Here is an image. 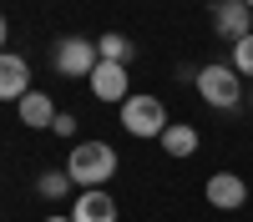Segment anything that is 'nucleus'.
<instances>
[{
	"mask_svg": "<svg viewBox=\"0 0 253 222\" xmlns=\"http://www.w3.org/2000/svg\"><path fill=\"white\" fill-rule=\"evenodd\" d=\"M213 35H223L228 46H238L243 35H253V10L243 5V0H223V5H213Z\"/></svg>",
	"mask_w": 253,
	"mask_h": 222,
	"instance_id": "423d86ee",
	"label": "nucleus"
},
{
	"mask_svg": "<svg viewBox=\"0 0 253 222\" xmlns=\"http://www.w3.org/2000/svg\"><path fill=\"white\" fill-rule=\"evenodd\" d=\"M248 106H253V91H248Z\"/></svg>",
	"mask_w": 253,
	"mask_h": 222,
	"instance_id": "aec40b11",
	"label": "nucleus"
},
{
	"mask_svg": "<svg viewBox=\"0 0 253 222\" xmlns=\"http://www.w3.org/2000/svg\"><path fill=\"white\" fill-rule=\"evenodd\" d=\"M15 106H20V127H31V131H51L56 127V101L46 91H26Z\"/></svg>",
	"mask_w": 253,
	"mask_h": 222,
	"instance_id": "9d476101",
	"label": "nucleus"
},
{
	"mask_svg": "<svg viewBox=\"0 0 253 222\" xmlns=\"http://www.w3.org/2000/svg\"><path fill=\"white\" fill-rule=\"evenodd\" d=\"M96 61H101L96 56V40H86V35H61L56 51H51V66L61 76H71V81H91Z\"/></svg>",
	"mask_w": 253,
	"mask_h": 222,
	"instance_id": "20e7f679",
	"label": "nucleus"
},
{
	"mask_svg": "<svg viewBox=\"0 0 253 222\" xmlns=\"http://www.w3.org/2000/svg\"><path fill=\"white\" fill-rule=\"evenodd\" d=\"M31 91V61L0 51V101H20Z\"/></svg>",
	"mask_w": 253,
	"mask_h": 222,
	"instance_id": "1a4fd4ad",
	"label": "nucleus"
},
{
	"mask_svg": "<svg viewBox=\"0 0 253 222\" xmlns=\"http://www.w3.org/2000/svg\"><path fill=\"white\" fill-rule=\"evenodd\" d=\"M203 197H208V207H218V212H238V207H248V182L238 172H213Z\"/></svg>",
	"mask_w": 253,
	"mask_h": 222,
	"instance_id": "39448f33",
	"label": "nucleus"
},
{
	"mask_svg": "<svg viewBox=\"0 0 253 222\" xmlns=\"http://www.w3.org/2000/svg\"><path fill=\"white\" fill-rule=\"evenodd\" d=\"M243 5H248V10H253V0H243Z\"/></svg>",
	"mask_w": 253,
	"mask_h": 222,
	"instance_id": "6ab92c4d",
	"label": "nucleus"
},
{
	"mask_svg": "<svg viewBox=\"0 0 253 222\" xmlns=\"http://www.w3.org/2000/svg\"><path fill=\"white\" fill-rule=\"evenodd\" d=\"M56 136H76V116L71 111H56V127H51Z\"/></svg>",
	"mask_w": 253,
	"mask_h": 222,
	"instance_id": "2eb2a0df",
	"label": "nucleus"
},
{
	"mask_svg": "<svg viewBox=\"0 0 253 222\" xmlns=\"http://www.w3.org/2000/svg\"><path fill=\"white\" fill-rule=\"evenodd\" d=\"M117 116H122V131L126 136H162L172 121H167V106H162V96H147V91H132L117 106Z\"/></svg>",
	"mask_w": 253,
	"mask_h": 222,
	"instance_id": "7ed1b4c3",
	"label": "nucleus"
},
{
	"mask_svg": "<svg viewBox=\"0 0 253 222\" xmlns=\"http://www.w3.org/2000/svg\"><path fill=\"white\" fill-rule=\"evenodd\" d=\"M5 35H10V20L0 15V51H5Z\"/></svg>",
	"mask_w": 253,
	"mask_h": 222,
	"instance_id": "dca6fc26",
	"label": "nucleus"
},
{
	"mask_svg": "<svg viewBox=\"0 0 253 222\" xmlns=\"http://www.w3.org/2000/svg\"><path fill=\"white\" fill-rule=\"evenodd\" d=\"M86 86H91V96H96V101H117V106H122L126 96H132L126 66H117V61H96V71H91V81H86Z\"/></svg>",
	"mask_w": 253,
	"mask_h": 222,
	"instance_id": "0eeeda50",
	"label": "nucleus"
},
{
	"mask_svg": "<svg viewBox=\"0 0 253 222\" xmlns=\"http://www.w3.org/2000/svg\"><path fill=\"white\" fill-rule=\"evenodd\" d=\"M71 187H76V182H71L66 172H41V177H36V192L46 197V202H61V197H66Z\"/></svg>",
	"mask_w": 253,
	"mask_h": 222,
	"instance_id": "ddd939ff",
	"label": "nucleus"
},
{
	"mask_svg": "<svg viewBox=\"0 0 253 222\" xmlns=\"http://www.w3.org/2000/svg\"><path fill=\"white\" fill-rule=\"evenodd\" d=\"M198 96L208 101L213 111H233V106H243L248 101V91H243V76L233 71V66H223V61H213V66H198Z\"/></svg>",
	"mask_w": 253,
	"mask_h": 222,
	"instance_id": "f03ea898",
	"label": "nucleus"
},
{
	"mask_svg": "<svg viewBox=\"0 0 253 222\" xmlns=\"http://www.w3.org/2000/svg\"><path fill=\"white\" fill-rule=\"evenodd\" d=\"M71 222H117V202L107 187H86L71 202Z\"/></svg>",
	"mask_w": 253,
	"mask_h": 222,
	"instance_id": "6e6552de",
	"label": "nucleus"
},
{
	"mask_svg": "<svg viewBox=\"0 0 253 222\" xmlns=\"http://www.w3.org/2000/svg\"><path fill=\"white\" fill-rule=\"evenodd\" d=\"M96 56H101V61H117V66H132L137 46H132V35H122V31H107V35L96 40Z\"/></svg>",
	"mask_w": 253,
	"mask_h": 222,
	"instance_id": "f8f14e48",
	"label": "nucleus"
},
{
	"mask_svg": "<svg viewBox=\"0 0 253 222\" xmlns=\"http://www.w3.org/2000/svg\"><path fill=\"white\" fill-rule=\"evenodd\" d=\"M208 5H223V0H208Z\"/></svg>",
	"mask_w": 253,
	"mask_h": 222,
	"instance_id": "a211bd4d",
	"label": "nucleus"
},
{
	"mask_svg": "<svg viewBox=\"0 0 253 222\" xmlns=\"http://www.w3.org/2000/svg\"><path fill=\"white\" fill-rule=\"evenodd\" d=\"M46 222H71V217H46Z\"/></svg>",
	"mask_w": 253,
	"mask_h": 222,
	"instance_id": "f3484780",
	"label": "nucleus"
},
{
	"mask_svg": "<svg viewBox=\"0 0 253 222\" xmlns=\"http://www.w3.org/2000/svg\"><path fill=\"white\" fill-rule=\"evenodd\" d=\"M117 167H122V157H117L112 141H76L71 157H66V177L81 192L86 187H107V182L117 177Z\"/></svg>",
	"mask_w": 253,
	"mask_h": 222,
	"instance_id": "f257e3e1",
	"label": "nucleus"
},
{
	"mask_svg": "<svg viewBox=\"0 0 253 222\" xmlns=\"http://www.w3.org/2000/svg\"><path fill=\"white\" fill-rule=\"evenodd\" d=\"M228 66H233L238 76H248V81H253V35H243L238 46H233V61H228Z\"/></svg>",
	"mask_w": 253,
	"mask_h": 222,
	"instance_id": "4468645a",
	"label": "nucleus"
},
{
	"mask_svg": "<svg viewBox=\"0 0 253 222\" xmlns=\"http://www.w3.org/2000/svg\"><path fill=\"white\" fill-rule=\"evenodd\" d=\"M157 141H162V152H167V157H177V161H182V157H193V152L203 147V131L193 127V121H172V127H167Z\"/></svg>",
	"mask_w": 253,
	"mask_h": 222,
	"instance_id": "9b49d317",
	"label": "nucleus"
}]
</instances>
